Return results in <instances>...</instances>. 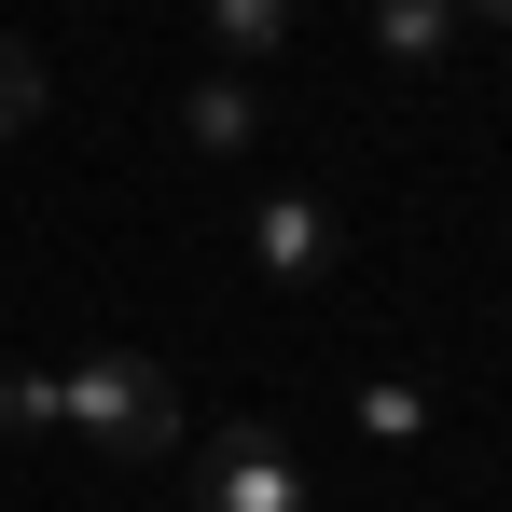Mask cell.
I'll return each mask as SVG.
<instances>
[{"mask_svg":"<svg viewBox=\"0 0 512 512\" xmlns=\"http://www.w3.org/2000/svg\"><path fill=\"white\" fill-rule=\"evenodd\" d=\"M457 28H485V42H512V0H457Z\"/></svg>","mask_w":512,"mask_h":512,"instance_id":"10","label":"cell"},{"mask_svg":"<svg viewBox=\"0 0 512 512\" xmlns=\"http://www.w3.org/2000/svg\"><path fill=\"white\" fill-rule=\"evenodd\" d=\"M56 429L84 443V457H111V471H167L180 443V374L167 360H139V346H97V360H70L56 374Z\"/></svg>","mask_w":512,"mask_h":512,"instance_id":"1","label":"cell"},{"mask_svg":"<svg viewBox=\"0 0 512 512\" xmlns=\"http://www.w3.org/2000/svg\"><path fill=\"white\" fill-rule=\"evenodd\" d=\"M291 28H305V0H208V56L222 70H277Z\"/></svg>","mask_w":512,"mask_h":512,"instance_id":"4","label":"cell"},{"mask_svg":"<svg viewBox=\"0 0 512 512\" xmlns=\"http://www.w3.org/2000/svg\"><path fill=\"white\" fill-rule=\"evenodd\" d=\"M250 263L305 291V277H333V263H346V222L319 208V194H250Z\"/></svg>","mask_w":512,"mask_h":512,"instance_id":"3","label":"cell"},{"mask_svg":"<svg viewBox=\"0 0 512 512\" xmlns=\"http://www.w3.org/2000/svg\"><path fill=\"white\" fill-rule=\"evenodd\" d=\"M360 429H374V443H416V429H429V402L402 388V374H374V388H360Z\"/></svg>","mask_w":512,"mask_h":512,"instance_id":"8","label":"cell"},{"mask_svg":"<svg viewBox=\"0 0 512 512\" xmlns=\"http://www.w3.org/2000/svg\"><path fill=\"white\" fill-rule=\"evenodd\" d=\"M180 499L194 512H319V485H305V457L277 443V429H194L180 443Z\"/></svg>","mask_w":512,"mask_h":512,"instance_id":"2","label":"cell"},{"mask_svg":"<svg viewBox=\"0 0 512 512\" xmlns=\"http://www.w3.org/2000/svg\"><path fill=\"white\" fill-rule=\"evenodd\" d=\"M180 139H194V153H250V139H263V97H250V70H208V84L180 97Z\"/></svg>","mask_w":512,"mask_h":512,"instance_id":"5","label":"cell"},{"mask_svg":"<svg viewBox=\"0 0 512 512\" xmlns=\"http://www.w3.org/2000/svg\"><path fill=\"white\" fill-rule=\"evenodd\" d=\"M28 125H42V56L0 42V139H28Z\"/></svg>","mask_w":512,"mask_h":512,"instance_id":"7","label":"cell"},{"mask_svg":"<svg viewBox=\"0 0 512 512\" xmlns=\"http://www.w3.org/2000/svg\"><path fill=\"white\" fill-rule=\"evenodd\" d=\"M374 42H388L402 70H429V56H457V0H374Z\"/></svg>","mask_w":512,"mask_h":512,"instance_id":"6","label":"cell"},{"mask_svg":"<svg viewBox=\"0 0 512 512\" xmlns=\"http://www.w3.org/2000/svg\"><path fill=\"white\" fill-rule=\"evenodd\" d=\"M0 429H56V374H0Z\"/></svg>","mask_w":512,"mask_h":512,"instance_id":"9","label":"cell"}]
</instances>
